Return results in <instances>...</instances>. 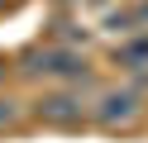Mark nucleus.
<instances>
[{
  "mask_svg": "<svg viewBox=\"0 0 148 143\" xmlns=\"http://www.w3.org/2000/svg\"><path fill=\"white\" fill-rule=\"evenodd\" d=\"M138 114H143V95H138L134 86H110V91H100V100L91 105V119H96L100 129H124Z\"/></svg>",
  "mask_w": 148,
  "mask_h": 143,
  "instance_id": "nucleus-3",
  "label": "nucleus"
},
{
  "mask_svg": "<svg viewBox=\"0 0 148 143\" xmlns=\"http://www.w3.org/2000/svg\"><path fill=\"white\" fill-rule=\"evenodd\" d=\"M115 62L124 67V72H148V34L124 38V43L115 48Z\"/></svg>",
  "mask_w": 148,
  "mask_h": 143,
  "instance_id": "nucleus-4",
  "label": "nucleus"
},
{
  "mask_svg": "<svg viewBox=\"0 0 148 143\" xmlns=\"http://www.w3.org/2000/svg\"><path fill=\"white\" fill-rule=\"evenodd\" d=\"M19 72L24 76H34V81H86V57L81 53H72V48H62V43H48V48H29V53L19 57Z\"/></svg>",
  "mask_w": 148,
  "mask_h": 143,
  "instance_id": "nucleus-1",
  "label": "nucleus"
},
{
  "mask_svg": "<svg viewBox=\"0 0 148 143\" xmlns=\"http://www.w3.org/2000/svg\"><path fill=\"white\" fill-rule=\"evenodd\" d=\"M24 119V100L19 95H0V129H14Z\"/></svg>",
  "mask_w": 148,
  "mask_h": 143,
  "instance_id": "nucleus-5",
  "label": "nucleus"
},
{
  "mask_svg": "<svg viewBox=\"0 0 148 143\" xmlns=\"http://www.w3.org/2000/svg\"><path fill=\"white\" fill-rule=\"evenodd\" d=\"M5 72H10V62H5V57H0V81H5Z\"/></svg>",
  "mask_w": 148,
  "mask_h": 143,
  "instance_id": "nucleus-6",
  "label": "nucleus"
},
{
  "mask_svg": "<svg viewBox=\"0 0 148 143\" xmlns=\"http://www.w3.org/2000/svg\"><path fill=\"white\" fill-rule=\"evenodd\" d=\"M34 114H38L43 124H53V129H77V124L91 119V105L81 100V91H72L67 86H58V91H43L38 100H34Z\"/></svg>",
  "mask_w": 148,
  "mask_h": 143,
  "instance_id": "nucleus-2",
  "label": "nucleus"
},
{
  "mask_svg": "<svg viewBox=\"0 0 148 143\" xmlns=\"http://www.w3.org/2000/svg\"><path fill=\"white\" fill-rule=\"evenodd\" d=\"M10 5H19V0H0V10H10Z\"/></svg>",
  "mask_w": 148,
  "mask_h": 143,
  "instance_id": "nucleus-7",
  "label": "nucleus"
}]
</instances>
